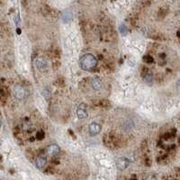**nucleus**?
I'll return each mask as SVG.
<instances>
[{"mask_svg": "<svg viewBox=\"0 0 180 180\" xmlns=\"http://www.w3.org/2000/svg\"><path fill=\"white\" fill-rule=\"evenodd\" d=\"M79 64L80 67L84 70H91L96 66L97 60L93 54L87 53V54H84L80 58Z\"/></svg>", "mask_w": 180, "mask_h": 180, "instance_id": "obj_1", "label": "nucleus"}, {"mask_svg": "<svg viewBox=\"0 0 180 180\" xmlns=\"http://www.w3.org/2000/svg\"><path fill=\"white\" fill-rule=\"evenodd\" d=\"M144 80H145V82L147 83V84H151V82H152V75H151V73H147V75L144 77Z\"/></svg>", "mask_w": 180, "mask_h": 180, "instance_id": "obj_12", "label": "nucleus"}, {"mask_svg": "<svg viewBox=\"0 0 180 180\" xmlns=\"http://www.w3.org/2000/svg\"><path fill=\"white\" fill-rule=\"evenodd\" d=\"M101 131V125L99 123L96 122H92L90 123L89 127H88V131L91 136H96Z\"/></svg>", "mask_w": 180, "mask_h": 180, "instance_id": "obj_3", "label": "nucleus"}, {"mask_svg": "<svg viewBox=\"0 0 180 180\" xmlns=\"http://www.w3.org/2000/svg\"><path fill=\"white\" fill-rule=\"evenodd\" d=\"M77 115L79 119H85L88 117V112L86 110V108H82V106L80 105L79 109L77 110Z\"/></svg>", "mask_w": 180, "mask_h": 180, "instance_id": "obj_8", "label": "nucleus"}, {"mask_svg": "<svg viewBox=\"0 0 180 180\" xmlns=\"http://www.w3.org/2000/svg\"><path fill=\"white\" fill-rule=\"evenodd\" d=\"M47 151H48V153H49L50 155H51V156L57 155V154L60 152V147H59L58 145H56V144H51V145H50V146L48 147Z\"/></svg>", "mask_w": 180, "mask_h": 180, "instance_id": "obj_6", "label": "nucleus"}, {"mask_svg": "<svg viewBox=\"0 0 180 180\" xmlns=\"http://www.w3.org/2000/svg\"><path fill=\"white\" fill-rule=\"evenodd\" d=\"M71 18H72L71 13H70V12H65V13H63V15H62V20H63L64 23L70 22V21L71 20Z\"/></svg>", "mask_w": 180, "mask_h": 180, "instance_id": "obj_10", "label": "nucleus"}, {"mask_svg": "<svg viewBox=\"0 0 180 180\" xmlns=\"http://www.w3.org/2000/svg\"><path fill=\"white\" fill-rule=\"evenodd\" d=\"M119 31H120V32L122 33V35H126L127 32H128V28H127V26L124 24H122L120 26H119Z\"/></svg>", "mask_w": 180, "mask_h": 180, "instance_id": "obj_11", "label": "nucleus"}, {"mask_svg": "<svg viewBox=\"0 0 180 180\" xmlns=\"http://www.w3.org/2000/svg\"><path fill=\"white\" fill-rule=\"evenodd\" d=\"M35 64H36V66L41 69V70H44V69H46L47 68V65H48V63H47V61L44 60V59H42V58H38L36 61H35Z\"/></svg>", "mask_w": 180, "mask_h": 180, "instance_id": "obj_7", "label": "nucleus"}, {"mask_svg": "<svg viewBox=\"0 0 180 180\" xmlns=\"http://www.w3.org/2000/svg\"><path fill=\"white\" fill-rule=\"evenodd\" d=\"M14 95L15 98L18 100H22L25 97V89L21 86H15L14 88Z\"/></svg>", "mask_w": 180, "mask_h": 180, "instance_id": "obj_2", "label": "nucleus"}, {"mask_svg": "<svg viewBox=\"0 0 180 180\" xmlns=\"http://www.w3.org/2000/svg\"><path fill=\"white\" fill-rule=\"evenodd\" d=\"M177 88L178 90V92L180 93V79L178 81V83H177Z\"/></svg>", "mask_w": 180, "mask_h": 180, "instance_id": "obj_13", "label": "nucleus"}, {"mask_svg": "<svg viewBox=\"0 0 180 180\" xmlns=\"http://www.w3.org/2000/svg\"><path fill=\"white\" fill-rule=\"evenodd\" d=\"M115 163H116V167L121 170H124L128 166H129V160H127L126 158H123V157H122V158H118L116 161H115Z\"/></svg>", "mask_w": 180, "mask_h": 180, "instance_id": "obj_4", "label": "nucleus"}, {"mask_svg": "<svg viewBox=\"0 0 180 180\" xmlns=\"http://www.w3.org/2000/svg\"><path fill=\"white\" fill-rule=\"evenodd\" d=\"M92 86L95 89H100L101 87H102V82H101L100 79H98V78L94 79L92 81Z\"/></svg>", "mask_w": 180, "mask_h": 180, "instance_id": "obj_9", "label": "nucleus"}, {"mask_svg": "<svg viewBox=\"0 0 180 180\" xmlns=\"http://www.w3.org/2000/svg\"><path fill=\"white\" fill-rule=\"evenodd\" d=\"M46 163H47V160H46V159L44 157H39V158H37L36 160H35V166L39 169H43L45 167Z\"/></svg>", "mask_w": 180, "mask_h": 180, "instance_id": "obj_5", "label": "nucleus"}]
</instances>
